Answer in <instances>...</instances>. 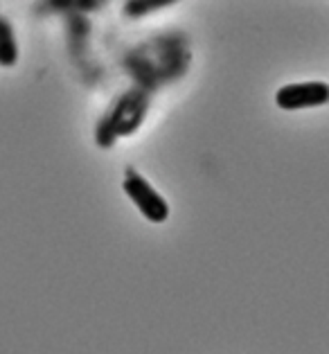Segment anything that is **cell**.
<instances>
[{
	"mask_svg": "<svg viewBox=\"0 0 329 354\" xmlns=\"http://www.w3.org/2000/svg\"><path fill=\"white\" fill-rule=\"evenodd\" d=\"M126 192L135 201L138 208L142 210L144 217H149L151 221H162L164 217H167V205H164L162 198L156 194L142 178H138V176L129 178L126 180Z\"/></svg>",
	"mask_w": 329,
	"mask_h": 354,
	"instance_id": "6da1fadb",
	"label": "cell"
}]
</instances>
